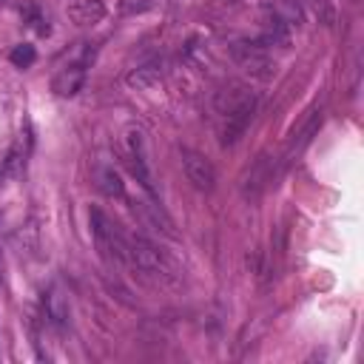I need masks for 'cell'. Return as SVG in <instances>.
I'll return each mask as SVG.
<instances>
[{"instance_id":"obj_7","label":"cell","mask_w":364,"mask_h":364,"mask_svg":"<svg viewBox=\"0 0 364 364\" xmlns=\"http://www.w3.org/2000/svg\"><path fill=\"white\" fill-rule=\"evenodd\" d=\"M182 171L188 176V182L202 191V193H210L216 188V171L210 165L208 156H202L199 151H191V148H182Z\"/></svg>"},{"instance_id":"obj_11","label":"cell","mask_w":364,"mask_h":364,"mask_svg":"<svg viewBox=\"0 0 364 364\" xmlns=\"http://www.w3.org/2000/svg\"><path fill=\"white\" fill-rule=\"evenodd\" d=\"M68 299H65V293L54 284V287H48L46 293H43V316H46V321L51 324V327H57V330H65L68 327Z\"/></svg>"},{"instance_id":"obj_15","label":"cell","mask_w":364,"mask_h":364,"mask_svg":"<svg viewBox=\"0 0 364 364\" xmlns=\"http://www.w3.org/2000/svg\"><path fill=\"white\" fill-rule=\"evenodd\" d=\"M100 191L111 199H125V185L119 179V173L114 168H102L100 171Z\"/></svg>"},{"instance_id":"obj_5","label":"cell","mask_w":364,"mask_h":364,"mask_svg":"<svg viewBox=\"0 0 364 364\" xmlns=\"http://www.w3.org/2000/svg\"><path fill=\"white\" fill-rule=\"evenodd\" d=\"M88 219H91V233L100 256L108 262H125V233H119V228L100 208H91Z\"/></svg>"},{"instance_id":"obj_17","label":"cell","mask_w":364,"mask_h":364,"mask_svg":"<svg viewBox=\"0 0 364 364\" xmlns=\"http://www.w3.org/2000/svg\"><path fill=\"white\" fill-rule=\"evenodd\" d=\"M154 6V0H119V9L122 14H142Z\"/></svg>"},{"instance_id":"obj_10","label":"cell","mask_w":364,"mask_h":364,"mask_svg":"<svg viewBox=\"0 0 364 364\" xmlns=\"http://www.w3.org/2000/svg\"><path fill=\"white\" fill-rule=\"evenodd\" d=\"M28 148H31V136L28 134H20L14 139V145L6 151V156L0 159V185L17 179L26 168V159H28Z\"/></svg>"},{"instance_id":"obj_3","label":"cell","mask_w":364,"mask_h":364,"mask_svg":"<svg viewBox=\"0 0 364 364\" xmlns=\"http://www.w3.org/2000/svg\"><path fill=\"white\" fill-rule=\"evenodd\" d=\"M230 57L239 68H245L250 77L256 80H270L276 74V60L270 57V51L259 43V40H233L230 46Z\"/></svg>"},{"instance_id":"obj_9","label":"cell","mask_w":364,"mask_h":364,"mask_svg":"<svg viewBox=\"0 0 364 364\" xmlns=\"http://www.w3.org/2000/svg\"><path fill=\"white\" fill-rule=\"evenodd\" d=\"M290 31H293V26L284 23L270 6L262 11V34H259V43H262L264 48H273V46L287 48V46H290Z\"/></svg>"},{"instance_id":"obj_6","label":"cell","mask_w":364,"mask_h":364,"mask_svg":"<svg viewBox=\"0 0 364 364\" xmlns=\"http://www.w3.org/2000/svg\"><path fill=\"white\" fill-rule=\"evenodd\" d=\"M321 119H324V114H321V108H313V111H307V117L299 122V128H293L290 131V136H287V145H284V154L279 156L282 159V165H287L293 156H299L310 142H313V136L318 134V128H321Z\"/></svg>"},{"instance_id":"obj_2","label":"cell","mask_w":364,"mask_h":364,"mask_svg":"<svg viewBox=\"0 0 364 364\" xmlns=\"http://www.w3.org/2000/svg\"><path fill=\"white\" fill-rule=\"evenodd\" d=\"M125 262H131L142 273H154L156 279L173 276V264L168 262V256L145 236H125Z\"/></svg>"},{"instance_id":"obj_1","label":"cell","mask_w":364,"mask_h":364,"mask_svg":"<svg viewBox=\"0 0 364 364\" xmlns=\"http://www.w3.org/2000/svg\"><path fill=\"white\" fill-rule=\"evenodd\" d=\"M213 111H216V131H219V145H233L239 136L247 131L256 114V94L242 85V82H228L216 97H213Z\"/></svg>"},{"instance_id":"obj_12","label":"cell","mask_w":364,"mask_h":364,"mask_svg":"<svg viewBox=\"0 0 364 364\" xmlns=\"http://www.w3.org/2000/svg\"><path fill=\"white\" fill-rule=\"evenodd\" d=\"M82 82H85V65H82V63H68V65H63V68L54 74L51 91H54L57 97H74V94L82 88Z\"/></svg>"},{"instance_id":"obj_13","label":"cell","mask_w":364,"mask_h":364,"mask_svg":"<svg viewBox=\"0 0 364 364\" xmlns=\"http://www.w3.org/2000/svg\"><path fill=\"white\" fill-rule=\"evenodd\" d=\"M65 14L77 26H94L105 17L102 0H65Z\"/></svg>"},{"instance_id":"obj_8","label":"cell","mask_w":364,"mask_h":364,"mask_svg":"<svg viewBox=\"0 0 364 364\" xmlns=\"http://www.w3.org/2000/svg\"><path fill=\"white\" fill-rule=\"evenodd\" d=\"M279 168H284L282 165V159H276V156H270V154H262L256 162H253V168H250V173L245 176V196L247 199H259L262 196V191L276 179V173H279Z\"/></svg>"},{"instance_id":"obj_16","label":"cell","mask_w":364,"mask_h":364,"mask_svg":"<svg viewBox=\"0 0 364 364\" xmlns=\"http://www.w3.org/2000/svg\"><path fill=\"white\" fill-rule=\"evenodd\" d=\"M9 60H11L17 68H28V65H34V60H37V51H34V46H28V43H20V46H14V48H11Z\"/></svg>"},{"instance_id":"obj_14","label":"cell","mask_w":364,"mask_h":364,"mask_svg":"<svg viewBox=\"0 0 364 364\" xmlns=\"http://www.w3.org/2000/svg\"><path fill=\"white\" fill-rule=\"evenodd\" d=\"M159 80H162V68L156 63H145V65H139L128 74V85L136 88V91H148V88L159 85Z\"/></svg>"},{"instance_id":"obj_4","label":"cell","mask_w":364,"mask_h":364,"mask_svg":"<svg viewBox=\"0 0 364 364\" xmlns=\"http://www.w3.org/2000/svg\"><path fill=\"white\" fill-rule=\"evenodd\" d=\"M122 159L131 171V176L139 182V188L154 196V176H151V168H148V156H145V136L136 125H128L122 131Z\"/></svg>"}]
</instances>
